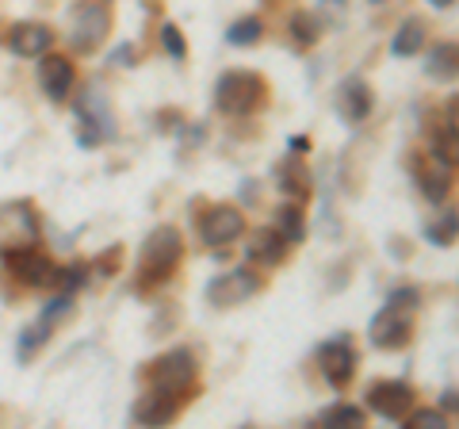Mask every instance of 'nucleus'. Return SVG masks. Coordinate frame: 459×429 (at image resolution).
Returning <instances> with one entry per match:
<instances>
[{
	"instance_id": "obj_15",
	"label": "nucleus",
	"mask_w": 459,
	"mask_h": 429,
	"mask_svg": "<svg viewBox=\"0 0 459 429\" xmlns=\"http://www.w3.org/2000/svg\"><path fill=\"white\" fill-rule=\"evenodd\" d=\"M54 42V31L47 23H16L8 31V47L16 50V58H42Z\"/></svg>"
},
{
	"instance_id": "obj_12",
	"label": "nucleus",
	"mask_w": 459,
	"mask_h": 429,
	"mask_svg": "<svg viewBox=\"0 0 459 429\" xmlns=\"http://www.w3.org/2000/svg\"><path fill=\"white\" fill-rule=\"evenodd\" d=\"M318 361H322V376L329 380V388L344 391L352 383V376H356V349L344 337L325 341V346L318 349Z\"/></svg>"
},
{
	"instance_id": "obj_4",
	"label": "nucleus",
	"mask_w": 459,
	"mask_h": 429,
	"mask_svg": "<svg viewBox=\"0 0 459 429\" xmlns=\"http://www.w3.org/2000/svg\"><path fill=\"white\" fill-rule=\"evenodd\" d=\"M4 261H8V273L20 284H27V288H57V280H62V268H57L47 253H39L35 246L8 250Z\"/></svg>"
},
{
	"instance_id": "obj_5",
	"label": "nucleus",
	"mask_w": 459,
	"mask_h": 429,
	"mask_svg": "<svg viewBox=\"0 0 459 429\" xmlns=\"http://www.w3.org/2000/svg\"><path fill=\"white\" fill-rule=\"evenodd\" d=\"M77 119H81V142L84 146H96L115 135V123H111V104L104 100V92L96 89H84L77 96Z\"/></svg>"
},
{
	"instance_id": "obj_1",
	"label": "nucleus",
	"mask_w": 459,
	"mask_h": 429,
	"mask_svg": "<svg viewBox=\"0 0 459 429\" xmlns=\"http://www.w3.org/2000/svg\"><path fill=\"white\" fill-rule=\"evenodd\" d=\"M214 104H219L222 116H234V119L253 116L264 104V77L253 74V69H230L214 84Z\"/></svg>"
},
{
	"instance_id": "obj_7",
	"label": "nucleus",
	"mask_w": 459,
	"mask_h": 429,
	"mask_svg": "<svg viewBox=\"0 0 459 429\" xmlns=\"http://www.w3.org/2000/svg\"><path fill=\"white\" fill-rule=\"evenodd\" d=\"M241 231H246V214H241L234 204H214L204 219H199V238L207 241V246H230V241H238Z\"/></svg>"
},
{
	"instance_id": "obj_27",
	"label": "nucleus",
	"mask_w": 459,
	"mask_h": 429,
	"mask_svg": "<svg viewBox=\"0 0 459 429\" xmlns=\"http://www.w3.org/2000/svg\"><path fill=\"white\" fill-rule=\"evenodd\" d=\"M161 47H165L177 62L188 58V39L180 35V27H177V23H161Z\"/></svg>"
},
{
	"instance_id": "obj_26",
	"label": "nucleus",
	"mask_w": 459,
	"mask_h": 429,
	"mask_svg": "<svg viewBox=\"0 0 459 429\" xmlns=\"http://www.w3.org/2000/svg\"><path fill=\"white\" fill-rule=\"evenodd\" d=\"M69 311H74V295H69V292H65V295H57V299H54V303H50L47 311H42V322H39V330H42V334H47V337H50V330H54V322H62V319H65V314H69Z\"/></svg>"
},
{
	"instance_id": "obj_22",
	"label": "nucleus",
	"mask_w": 459,
	"mask_h": 429,
	"mask_svg": "<svg viewBox=\"0 0 459 429\" xmlns=\"http://www.w3.org/2000/svg\"><path fill=\"white\" fill-rule=\"evenodd\" d=\"M455 42H440V47H433V54H429V74H433L437 81H455Z\"/></svg>"
},
{
	"instance_id": "obj_16",
	"label": "nucleus",
	"mask_w": 459,
	"mask_h": 429,
	"mask_svg": "<svg viewBox=\"0 0 459 429\" xmlns=\"http://www.w3.org/2000/svg\"><path fill=\"white\" fill-rule=\"evenodd\" d=\"M337 108H341V116L349 119V123H364L371 116V108H376V96H371L368 81H360V77L344 81L341 84V96H337Z\"/></svg>"
},
{
	"instance_id": "obj_8",
	"label": "nucleus",
	"mask_w": 459,
	"mask_h": 429,
	"mask_svg": "<svg viewBox=\"0 0 459 429\" xmlns=\"http://www.w3.org/2000/svg\"><path fill=\"white\" fill-rule=\"evenodd\" d=\"M39 241V223L35 211L27 204H8L0 207V250H20Z\"/></svg>"
},
{
	"instance_id": "obj_25",
	"label": "nucleus",
	"mask_w": 459,
	"mask_h": 429,
	"mask_svg": "<svg viewBox=\"0 0 459 429\" xmlns=\"http://www.w3.org/2000/svg\"><path fill=\"white\" fill-rule=\"evenodd\" d=\"M276 231H280L287 241H291V246H295V241H303V231H307V226H303V207H299V204H287V207L280 211V226H276Z\"/></svg>"
},
{
	"instance_id": "obj_17",
	"label": "nucleus",
	"mask_w": 459,
	"mask_h": 429,
	"mask_svg": "<svg viewBox=\"0 0 459 429\" xmlns=\"http://www.w3.org/2000/svg\"><path fill=\"white\" fill-rule=\"evenodd\" d=\"M287 250H291V241H287L276 226H268V231H256L253 241H249V261H256L261 268H272V265H280Z\"/></svg>"
},
{
	"instance_id": "obj_3",
	"label": "nucleus",
	"mask_w": 459,
	"mask_h": 429,
	"mask_svg": "<svg viewBox=\"0 0 459 429\" xmlns=\"http://www.w3.org/2000/svg\"><path fill=\"white\" fill-rule=\"evenodd\" d=\"M195 380H199V364H195V356L188 349H172L165 356H157V361H150V368H146V383H150V388L184 395V398L192 395Z\"/></svg>"
},
{
	"instance_id": "obj_33",
	"label": "nucleus",
	"mask_w": 459,
	"mask_h": 429,
	"mask_svg": "<svg viewBox=\"0 0 459 429\" xmlns=\"http://www.w3.org/2000/svg\"><path fill=\"white\" fill-rule=\"evenodd\" d=\"M115 62H119V66H131V62H134V47H119V50H115Z\"/></svg>"
},
{
	"instance_id": "obj_30",
	"label": "nucleus",
	"mask_w": 459,
	"mask_h": 429,
	"mask_svg": "<svg viewBox=\"0 0 459 429\" xmlns=\"http://www.w3.org/2000/svg\"><path fill=\"white\" fill-rule=\"evenodd\" d=\"M429 238H433L437 246H452V241H455V211L444 214V223L433 226V231H429Z\"/></svg>"
},
{
	"instance_id": "obj_19",
	"label": "nucleus",
	"mask_w": 459,
	"mask_h": 429,
	"mask_svg": "<svg viewBox=\"0 0 459 429\" xmlns=\"http://www.w3.org/2000/svg\"><path fill=\"white\" fill-rule=\"evenodd\" d=\"M425 39H429V27L421 20H406L398 27V35L391 42V50H394V58H413L421 47H425Z\"/></svg>"
},
{
	"instance_id": "obj_28",
	"label": "nucleus",
	"mask_w": 459,
	"mask_h": 429,
	"mask_svg": "<svg viewBox=\"0 0 459 429\" xmlns=\"http://www.w3.org/2000/svg\"><path fill=\"white\" fill-rule=\"evenodd\" d=\"M410 410H413V407H410ZM402 422L421 425V429H444V425H448V418H444V410H413V414H406Z\"/></svg>"
},
{
	"instance_id": "obj_6",
	"label": "nucleus",
	"mask_w": 459,
	"mask_h": 429,
	"mask_svg": "<svg viewBox=\"0 0 459 429\" xmlns=\"http://www.w3.org/2000/svg\"><path fill=\"white\" fill-rule=\"evenodd\" d=\"M261 292V276L253 268H234V273H222L207 284V303L211 307H238L249 303V299Z\"/></svg>"
},
{
	"instance_id": "obj_32",
	"label": "nucleus",
	"mask_w": 459,
	"mask_h": 429,
	"mask_svg": "<svg viewBox=\"0 0 459 429\" xmlns=\"http://www.w3.org/2000/svg\"><path fill=\"white\" fill-rule=\"evenodd\" d=\"M287 150H291V153H299V157H303V153L310 150V138H307V135H299V138H291V142H287Z\"/></svg>"
},
{
	"instance_id": "obj_29",
	"label": "nucleus",
	"mask_w": 459,
	"mask_h": 429,
	"mask_svg": "<svg viewBox=\"0 0 459 429\" xmlns=\"http://www.w3.org/2000/svg\"><path fill=\"white\" fill-rule=\"evenodd\" d=\"M57 284H62L65 292H74V288H84V284H89V265H84V261L69 265L65 273H62V280H57Z\"/></svg>"
},
{
	"instance_id": "obj_24",
	"label": "nucleus",
	"mask_w": 459,
	"mask_h": 429,
	"mask_svg": "<svg viewBox=\"0 0 459 429\" xmlns=\"http://www.w3.org/2000/svg\"><path fill=\"white\" fill-rule=\"evenodd\" d=\"M261 35H264L261 16H246V20H238V23L226 31L230 47H253V42H261Z\"/></svg>"
},
{
	"instance_id": "obj_31",
	"label": "nucleus",
	"mask_w": 459,
	"mask_h": 429,
	"mask_svg": "<svg viewBox=\"0 0 459 429\" xmlns=\"http://www.w3.org/2000/svg\"><path fill=\"white\" fill-rule=\"evenodd\" d=\"M418 288H398V292H391V299H386V303H391V307H418Z\"/></svg>"
},
{
	"instance_id": "obj_13",
	"label": "nucleus",
	"mask_w": 459,
	"mask_h": 429,
	"mask_svg": "<svg viewBox=\"0 0 459 429\" xmlns=\"http://www.w3.org/2000/svg\"><path fill=\"white\" fill-rule=\"evenodd\" d=\"M180 407H184V395H172V391H157V388H150L146 395L134 403V422L138 425H165V422H172L180 414Z\"/></svg>"
},
{
	"instance_id": "obj_18",
	"label": "nucleus",
	"mask_w": 459,
	"mask_h": 429,
	"mask_svg": "<svg viewBox=\"0 0 459 429\" xmlns=\"http://www.w3.org/2000/svg\"><path fill=\"white\" fill-rule=\"evenodd\" d=\"M314 177H310V169L303 165V157H287V162L280 165V188L287 192V196H295V204H303V199L310 196V188H314V184H310Z\"/></svg>"
},
{
	"instance_id": "obj_10",
	"label": "nucleus",
	"mask_w": 459,
	"mask_h": 429,
	"mask_svg": "<svg viewBox=\"0 0 459 429\" xmlns=\"http://www.w3.org/2000/svg\"><path fill=\"white\" fill-rule=\"evenodd\" d=\"M368 407L376 414H383L386 422H402L413 407V388L402 380H379L368 388Z\"/></svg>"
},
{
	"instance_id": "obj_35",
	"label": "nucleus",
	"mask_w": 459,
	"mask_h": 429,
	"mask_svg": "<svg viewBox=\"0 0 459 429\" xmlns=\"http://www.w3.org/2000/svg\"><path fill=\"white\" fill-rule=\"evenodd\" d=\"M429 4H433V8H452L455 0H429Z\"/></svg>"
},
{
	"instance_id": "obj_21",
	"label": "nucleus",
	"mask_w": 459,
	"mask_h": 429,
	"mask_svg": "<svg viewBox=\"0 0 459 429\" xmlns=\"http://www.w3.org/2000/svg\"><path fill=\"white\" fill-rule=\"evenodd\" d=\"M325 31V23L314 16V12H295L291 16V42L295 47H314V42L322 39Z\"/></svg>"
},
{
	"instance_id": "obj_37",
	"label": "nucleus",
	"mask_w": 459,
	"mask_h": 429,
	"mask_svg": "<svg viewBox=\"0 0 459 429\" xmlns=\"http://www.w3.org/2000/svg\"><path fill=\"white\" fill-rule=\"evenodd\" d=\"M376 4H379V0H376Z\"/></svg>"
},
{
	"instance_id": "obj_2",
	"label": "nucleus",
	"mask_w": 459,
	"mask_h": 429,
	"mask_svg": "<svg viewBox=\"0 0 459 429\" xmlns=\"http://www.w3.org/2000/svg\"><path fill=\"white\" fill-rule=\"evenodd\" d=\"M184 257V241L177 234V226H157L150 238L142 241V284H165L177 273Z\"/></svg>"
},
{
	"instance_id": "obj_36",
	"label": "nucleus",
	"mask_w": 459,
	"mask_h": 429,
	"mask_svg": "<svg viewBox=\"0 0 459 429\" xmlns=\"http://www.w3.org/2000/svg\"><path fill=\"white\" fill-rule=\"evenodd\" d=\"M333 4H344V0H333Z\"/></svg>"
},
{
	"instance_id": "obj_11",
	"label": "nucleus",
	"mask_w": 459,
	"mask_h": 429,
	"mask_svg": "<svg viewBox=\"0 0 459 429\" xmlns=\"http://www.w3.org/2000/svg\"><path fill=\"white\" fill-rule=\"evenodd\" d=\"M108 27H111V16H108V8H104V4H84V8H77L74 31H69V39H74L77 54H92L100 42L108 39Z\"/></svg>"
},
{
	"instance_id": "obj_9",
	"label": "nucleus",
	"mask_w": 459,
	"mask_h": 429,
	"mask_svg": "<svg viewBox=\"0 0 459 429\" xmlns=\"http://www.w3.org/2000/svg\"><path fill=\"white\" fill-rule=\"evenodd\" d=\"M413 337V319H410V307H391L386 303L376 319H371V341L379 349H402L410 346Z\"/></svg>"
},
{
	"instance_id": "obj_34",
	"label": "nucleus",
	"mask_w": 459,
	"mask_h": 429,
	"mask_svg": "<svg viewBox=\"0 0 459 429\" xmlns=\"http://www.w3.org/2000/svg\"><path fill=\"white\" fill-rule=\"evenodd\" d=\"M440 410H448V414L455 410V388H452L448 395H444V398H440Z\"/></svg>"
},
{
	"instance_id": "obj_20",
	"label": "nucleus",
	"mask_w": 459,
	"mask_h": 429,
	"mask_svg": "<svg viewBox=\"0 0 459 429\" xmlns=\"http://www.w3.org/2000/svg\"><path fill=\"white\" fill-rule=\"evenodd\" d=\"M418 184H421V192L433 199V204H444V196L452 192V169L433 162V169H418Z\"/></svg>"
},
{
	"instance_id": "obj_23",
	"label": "nucleus",
	"mask_w": 459,
	"mask_h": 429,
	"mask_svg": "<svg viewBox=\"0 0 459 429\" xmlns=\"http://www.w3.org/2000/svg\"><path fill=\"white\" fill-rule=\"evenodd\" d=\"M368 422V414L360 410V407H352V403H337V407H329L325 414H322V425L325 429H344V425H364Z\"/></svg>"
},
{
	"instance_id": "obj_14",
	"label": "nucleus",
	"mask_w": 459,
	"mask_h": 429,
	"mask_svg": "<svg viewBox=\"0 0 459 429\" xmlns=\"http://www.w3.org/2000/svg\"><path fill=\"white\" fill-rule=\"evenodd\" d=\"M74 81H77V69L69 58H62V54H47L39 66V84H42V92H47L54 104H62V100L74 92Z\"/></svg>"
}]
</instances>
